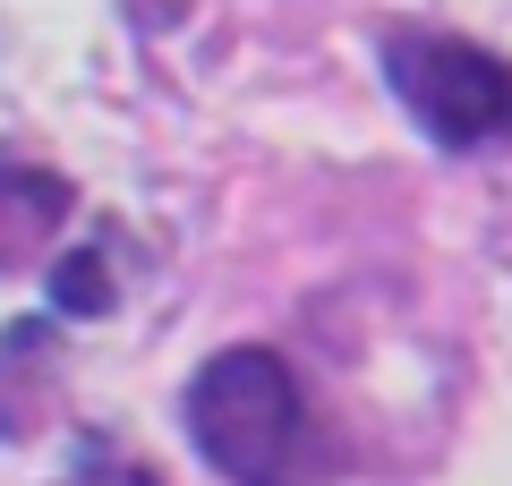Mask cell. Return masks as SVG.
Returning a JSON list of instances; mask_svg holds the SVG:
<instances>
[{
    "label": "cell",
    "mask_w": 512,
    "mask_h": 486,
    "mask_svg": "<svg viewBox=\"0 0 512 486\" xmlns=\"http://www.w3.org/2000/svg\"><path fill=\"white\" fill-rule=\"evenodd\" d=\"M77 486H94V478H77Z\"/></svg>",
    "instance_id": "obj_5"
},
{
    "label": "cell",
    "mask_w": 512,
    "mask_h": 486,
    "mask_svg": "<svg viewBox=\"0 0 512 486\" xmlns=\"http://www.w3.org/2000/svg\"><path fill=\"white\" fill-rule=\"evenodd\" d=\"M69 180L35 171V162H0V273H26L69 222Z\"/></svg>",
    "instance_id": "obj_3"
},
{
    "label": "cell",
    "mask_w": 512,
    "mask_h": 486,
    "mask_svg": "<svg viewBox=\"0 0 512 486\" xmlns=\"http://www.w3.org/2000/svg\"><path fill=\"white\" fill-rule=\"evenodd\" d=\"M52 307H60V316H103V307H111L103 248H77V256H60V265H52Z\"/></svg>",
    "instance_id": "obj_4"
},
{
    "label": "cell",
    "mask_w": 512,
    "mask_h": 486,
    "mask_svg": "<svg viewBox=\"0 0 512 486\" xmlns=\"http://www.w3.org/2000/svg\"><path fill=\"white\" fill-rule=\"evenodd\" d=\"M180 418L214 478H231V486H291L299 478L308 410H299V376L282 367V350H265V342L214 350L188 376Z\"/></svg>",
    "instance_id": "obj_1"
},
{
    "label": "cell",
    "mask_w": 512,
    "mask_h": 486,
    "mask_svg": "<svg viewBox=\"0 0 512 486\" xmlns=\"http://www.w3.org/2000/svg\"><path fill=\"white\" fill-rule=\"evenodd\" d=\"M384 77L402 94V111L444 145L470 154L487 137H512V60L478 52L461 35H427V26H393L384 35Z\"/></svg>",
    "instance_id": "obj_2"
}]
</instances>
